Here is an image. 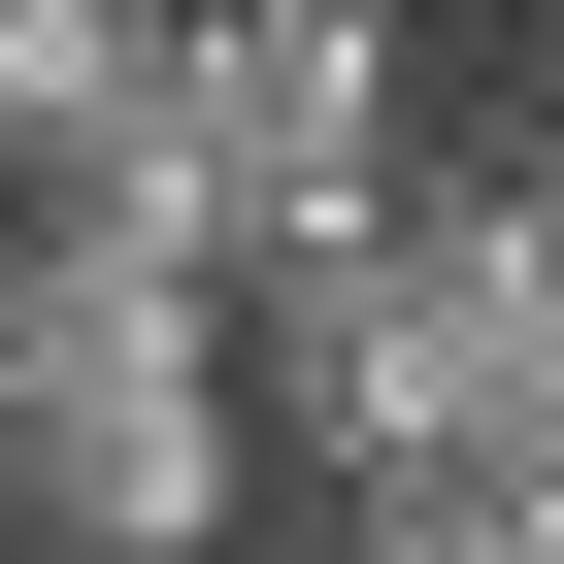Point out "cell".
<instances>
[{"mask_svg": "<svg viewBox=\"0 0 564 564\" xmlns=\"http://www.w3.org/2000/svg\"><path fill=\"white\" fill-rule=\"evenodd\" d=\"M166 100L232 166V265H265V232L399 199V0H166Z\"/></svg>", "mask_w": 564, "mask_h": 564, "instance_id": "2", "label": "cell"}, {"mask_svg": "<svg viewBox=\"0 0 564 564\" xmlns=\"http://www.w3.org/2000/svg\"><path fill=\"white\" fill-rule=\"evenodd\" d=\"M0 531L34 564H232L265 531V399H232V300L133 232H34L0 265Z\"/></svg>", "mask_w": 564, "mask_h": 564, "instance_id": "1", "label": "cell"}, {"mask_svg": "<svg viewBox=\"0 0 564 564\" xmlns=\"http://www.w3.org/2000/svg\"><path fill=\"white\" fill-rule=\"evenodd\" d=\"M0 265H34V166H0Z\"/></svg>", "mask_w": 564, "mask_h": 564, "instance_id": "5", "label": "cell"}, {"mask_svg": "<svg viewBox=\"0 0 564 564\" xmlns=\"http://www.w3.org/2000/svg\"><path fill=\"white\" fill-rule=\"evenodd\" d=\"M133 67H166V0H0V166H34V133H100Z\"/></svg>", "mask_w": 564, "mask_h": 564, "instance_id": "3", "label": "cell"}, {"mask_svg": "<svg viewBox=\"0 0 564 564\" xmlns=\"http://www.w3.org/2000/svg\"><path fill=\"white\" fill-rule=\"evenodd\" d=\"M498 199H531V232H564V100H531V133H498Z\"/></svg>", "mask_w": 564, "mask_h": 564, "instance_id": "4", "label": "cell"}]
</instances>
